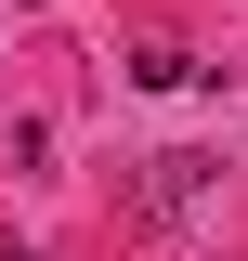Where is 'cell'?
Wrapping results in <instances>:
<instances>
[{
    "mask_svg": "<svg viewBox=\"0 0 248 261\" xmlns=\"http://www.w3.org/2000/svg\"><path fill=\"white\" fill-rule=\"evenodd\" d=\"M209 183H222V157H209V144H170V157H144L131 209H144V222H183V209H209Z\"/></svg>",
    "mask_w": 248,
    "mask_h": 261,
    "instance_id": "obj_1",
    "label": "cell"
}]
</instances>
